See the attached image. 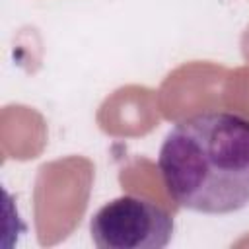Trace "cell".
<instances>
[{"mask_svg":"<svg viewBox=\"0 0 249 249\" xmlns=\"http://www.w3.org/2000/svg\"><path fill=\"white\" fill-rule=\"evenodd\" d=\"M158 169L177 206L210 216L239 212L249 204V119L212 109L177 121Z\"/></svg>","mask_w":249,"mask_h":249,"instance_id":"6da1fadb","label":"cell"},{"mask_svg":"<svg viewBox=\"0 0 249 249\" xmlns=\"http://www.w3.org/2000/svg\"><path fill=\"white\" fill-rule=\"evenodd\" d=\"M173 216L160 204L123 195L105 202L89 220L99 249H163L173 237Z\"/></svg>","mask_w":249,"mask_h":249,"instance_id":"7a4b0ae2","label":"cell"}]
</instances>
